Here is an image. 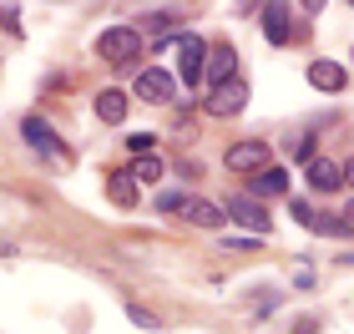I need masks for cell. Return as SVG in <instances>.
I'll return each instance as SVG.
<instances>
[{
	"label": "cell",
	"mask_w": 354,
	"mask_h": 334,
	"mask_svg": "<svg viewBox=\"0 0 354 334\" xmlns=\"http://www.w3.org/2000/svg\"><path fill=\"white\" fill-rule=\"evenodd\" d=\"M106 198L117 203V208H137V183H132V172H111V178H106Z\"/></svg>",
	"instance_id": "5bb4252c"
},
{
	"label": "cell",
	"mask_w": 354,
	"mask_h": 334,
	"mask_svg": "<svg viewBox=\"0 0 354 334\" xmlns=\"http://www.w3.org/2000/svg\"><path fill=\"white\" fill-rule=\"evenodd\" d=\"M207 82H213V86H223V82H233V76H238V51H233V46L228 41H218L213 46V51H207Z\"/></svg>",
	"instance_id": "ba28073f"
},
{
	"label": "cell",
	"mask_w": 354,
	"mask_h": 334,
	"mask_svg": "<svg viewBox=\"0 0 354 334\" xmlns=\"http://www.w3.org/2000/svg\"><path fill=\"white\" fill-rule=\"evenodd\" d=\"M309 86L314 91H344L349 86V71L339 61H309Z\"/></svg>",
	"instance_id": "30bf717a"
},
{
	"label": "cell",
	"mask_w": 354,
	"mask_h": 334,
	"mask_svg": "<svg viewBox=\"0 0 354 334\" xmlns=\"http://www.w3.org/2000/svg\"><path fill=\"white\" fill-rule=\"evenodd\" d=\"M21 132H26V142H30V147H36V152H46V157H56L61 167H71V157H66V152L56 147V132H51V127H46L41 117H26V122H21Z\"/></svg>",
	"instance_id": "52a82bcc"
},
{
	"label": "cell",
	"mask_w": 354,
	"mask_h": 334,
	"mask_svg": "<svg viewBox=\"0 0 354 334\" xmlns=\"http://www.w3.org/2000/svg\"><path fill=\"white\" fill-rule=\"evenodd\" d=\"M172 91H177V82H172L162 66L137 71V102H147V106H167V102H172Z\"/></svg>",
	"instance_id": "3957f363"
},
{
	"label": "cell",
	"mask_w": 354,
	"mask_h": 334,
	"mask_svg": "<svg viewBox=\"0 0 354 334\" xmlns=\"http://www.w3.org/2000/svg\"><path fill=\"white\" fill-rule=\"evenodd\" d=\"M309 187L314 193H339L344 187V167L334 163V157H314L309 163Z\"/></svg>",
	"instance_id": "9c48e42d"
},
{
	"label": "cell",
	"mask_w": 354,
	"mask_h": 334,
	"mask_svg": "<svg viewBox=\"0 0 354 334\" xmlns=\"http://www.w3.org/2000/svg\"><path fill=\"white\" fill-rule=\"evenodd\" d=\"M309 228H314V233H324V238H344V233H349V223H339L334 213H314Z\"/></svg>",
	"instance_id": "2e32d148"
},
{
	"label": "cell",
	"mask_w": 354,
	"mask_h": 334,
	"mask_svg": "<svg viewBox=\"0 0 354 334\" xmlns=\"http://www.w3.org/2000/svg\"><path fill=\"white\" fill-rule=\"evenodd\" d=\"M283 187H288V178H283L279 167L253 172V198H283Z\"/></svg>",
	"instance_id": "9a60e30c"
},
{
	"label": "cell",
	"mask_w": 354,
	"mask_h": 334,
	"mask_svg": "<svg viewBox=\"0 0 354 334\" xmlns=\"http://www.w3.org/2000/svg\"><path fill=\"white\" fill-rule=\"evenodd\" d=\"M127 147H132V157H152L157 137H152V132H137V137H127Z\"/></svg>",
	"instance_id": "ffe728a7"
},
{
	"label": "cell",
	"mask_w": 354,
	"mask_h": 334,
	"mask_svg": "<svg viewBox=\"0 0 354 334\" xmlns=\"http://www.w3.org/2000/svg\"><path fill=\"white\" fill-rule=\"evenodd\" d=\"M259 15H263V36L273 46H283L288 36H294V26H288V6H263Z\"/></svg>",
	"instance_id": "7c38bea8"
},
{
	"label": "cell",
	"mask_w": 354,
	"mask_h": 334,
	"mask_svg": "<svg viewBox=\"0 0 354 334\" xmlns=\"http://www.w3.org/2000/svg\"><path fill=\"white\" fill-rule=\"evenodd\" d=\"M183 218H187V223H198V228H223V223H228L223 203H207V198H187Z\"/></svg>",
	"instance_id": "8fae6325"
},
{
	"label": "cell",
	"mask_w": 354,
	"mask_h": 334,
	"mask_svg": "<svg viewBox=\"0 0 354 334\" xmlns=\"http://www.w3.org/2000/svg\"><path fill=\"white\" fill-rule=\"evenodd\" d=\"M243 106H248V82H243V76L213 86V97H207V111H213V117H238Z\"/></svg>",
	"instance_id": "277c9868"
},
{
	"label": "cell",
	"mask_w": 354,
	"mask_h": 334,
	"mask_svg": "<svg viewBox=\"0 0 354 334\" xmlns=\"http://www.w3.org/2000/svg\"><path fill=\"white\" fill-rule=\"evenodd\" d=\"M288 213H294V223H314V208L304 198H288Z\"/></svg>",
	"instance_id": "7402d4cb"
},
{
	"label": "cell",
	"mask_w": 354,
	"mask_h": 334,
	"mask_svg": "<svg viewBox=\"0 0 354 334\" xmlns=\"http://www.w3.org/2000/svg\"><path fill=\"white\" fill-rule=\"evenodd\" d=\"M223 213H228L233 223H243L248 233H259V238L273 228V223H268V208H263L259 198H228V203H223Z\"/></svg>",
	"instance_id": "5b68a950"
},
{
	"label": "cell",
	"mask_w": 354,
	"mask_h": 334,
	"mask_svg": "<svg viewBox=\"0 0 354 334\" xmlns=\"http://www.w3.org/2000/svg\"><path fill=\"white\" fill-rule=\"evenodd\" d=\"M137 51H142V30L137 26H111V30L96 36V56L111 61V66H132Z\"/></svg>",
	"instance_id": "6da1fadb"
},
{
	"label": "cell",
	"mask_w": 354,
	"mask_h": 334,
	"mask_svg": "<svg viewBox=\"0 0 354 334\" xmlns=\"http://www.w3.org/2000/svg\"><path fill=\"white\" fill-rule=\"evenodd\" d=\"M207 71V46L198 36H177V82L183 86H198Z\"/></svg>",
	"instance_id": "7a4b0ae2"
},
{
	"label": "cell",
	"mask_w": 354,
	"mask_h": 334,
	"mask_svg": "<svg viewBox=\"0 0 354 334\" xmlns=\"http://www.w3.org/2000/svg\"><path fill=\"white\" fill-rule=\"evenodd\" d=\"M223 163H228L233 172H263L268 167V142H233L228 152H223Z\"/></svg>",
	"instance_id": "8992f818"
},
{
	"label": "cell",
	"mask_w": 354,
	"mask_h": 334,
	"mask_svg": "<svg viewBox=\"0 0 354 334\" xmlns=\"http://www.w3.org/2000/svg\"><path fill=\"white\" fill-rule=\"evenodd\" d=\"M0 26H6V30H21V10H10V6H0Z\"/></svg>",
	"instance_id": "603a6c76"
},
{
	"label": "cell",
	"mask_w": 354,
	"mask_h": 334,
	"mask_svg": "<svg viewBox=\"0 0 354 334\" xmlns=\"http://www.w3.org/2000/svg\"><path fill=\"white\" fill-rule=\"evenodd\" d=\"M162 178V163H157V157H137L132 163V183H157Z\"/></svg>",
	"instance_id": "e0dca14e"
},
{
	"label": "cell",
	"mask_w": 354,
	"mask_h": 334,
	"mask_svg": "<svg viewBox=\"0 0 354 334\" xmlns=\"http://www.w3.org/2000/svg\"><path fill=\"white\" fill-rule=\"evenodd\" d=\"M349 218H354V203H349Z\"/></svg>",
	"instance_id": "d4e9b609"
},
{
	"label": "cell",
	"mask_w": 354,
	"mask_h": 334,
	"mask_svg": "<svg viewBox=\"0 0 354 334\" xmlns=\"http://www.w3.org/2000/svg\"><path fill=\"white\" fill-rule=\"evenodd\" d=\"M344 183L354 187V157H349V163H344Z\"/></svg>",
	"instance_id": "cb8c5ba5"
},
{
	"label": "cell",
	"mask_w": 354,
	"mask_h": 334,
	"mask_svg": "<svg viewBox=\"0 0 354 334\" xmlns=\"http://www.w3.org/2000/svg\"><path fill=\"white\" fill-rule=\"evenodd\" d=\"M288 157L309 167V163H314V137H309V132H304V137H294V142H288Z\"/></svg>",
	"instance_id": "ac0fdd59"
},
{
	"label": "cell",
	"mask_w": 354,
	"mask_h": 334,
	"mask_svg": "<svg viewBox=\"0 0 354 334\" xmlns=\"http://www.w3.org/2000/svg\"><path fill=\"white\" fill-rule=\"evenodd\" d=\"M96 122H106V127L127 122V97L122 91H102V97H96Z\"/></svg>",
	"instance_id": "4fadbf2b"
},
{
	"label": "cell",
	"mask_w": 354,
	"mask_h": 334,
	"mask_svg": "<svg viewBox=\"0 0 354 334\" xmlns=\"http://www.w3.org/2000/svg\"><path fill=\"white\" fill-rule=\"evenodd\" d=\"M157 208H162V213H183L187 208V193H157Z\"/></svg>",
	"instance_id": "44dd1931"
},
{
	"label": "cell",
	"mask_w": 354,
	"mask_h": 334,
	"mask_svg": "<svg viewBox=\"0 0 354 334\" xmlns=\"http://www.w3.org/2000/svg\"><path fill=\"white\" fill-rule=\"evenodd\" d=\"M127 319H132L137 329H162V319H157L152 309H142V304H127Z\"/></svg>",
	"instance_id": "d6986e66"
}]
</instances>
